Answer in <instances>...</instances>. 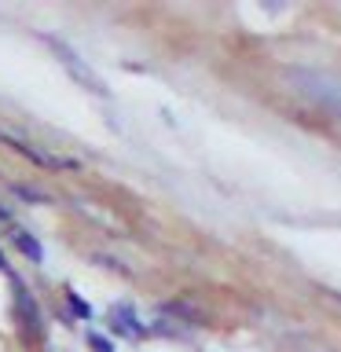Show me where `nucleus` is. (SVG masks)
<instances>
[]
</instances>
